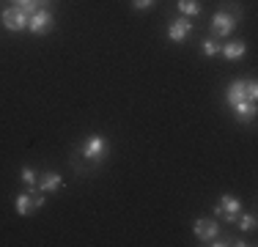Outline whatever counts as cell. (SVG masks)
I'll list each match as a JSON object with an SVG mask.
<instances>
[{
    "mask_svg": "<svg viewBox=\"0 0 258 247\" xmlns=\"http://www.w3.org/2000/svg\"><path fill=\"white\" fill-rule=\"evenodd\" d=\"M63 187V176H60L58 170H44L39 178V190L41 193H55V190Z\"/></svg>",
    "mask_w": 258,
    "mask_h": 247,
    "instance_id": "9",
    "label": "cell"
},
{
    "mask_svg": "<svg viewBox=\"0 0 258 247\" xmlns=\"http://www.w3.org/2000/svg\"><path fill=\"white\" fill-rule=\"evenodd\" d=\"M233 222L239 225V231H253V228H255V214L247 212V214H242V217H236Z\"/></svg>",
    "mask_w": 258,
    "mask_h": 247,
    "instance_id": "14",
    "label": "cell"
},
{
    "mask_svg": "<svg viewBox=\"0 0 258 247\" xmlns=\"http://www.w3.org/2000/svg\"><path fill=\"white\" fill-rule=\"evenodd\" d=\"M157 0H132V9H138V11H146V9H151Z\"/></svg>",
    "mask_w": 258,
    "mask_h": 247,
    "instance_id": "17",
    "label": "cell"
},
{
    "mask_svg": "<svg viewBox=\"0 0 258 247\" xmlns=\"http://www.w3.org/2000/svg\"><path fill=\"white\" fill-rule=\"evenodd\" d=\"M233 115H236V118L242 121V124L253 121V115H255V102H250V99H244V102L233 104Z\"/></svg>",
    "mask_w": 258,
    "mask_h": 247,
    "instance_id": "11",
    "label": "cell"
},
{
    "mask_svg": "<svg viewBox=\"0 0 258 247\" xmlns=\"http://www.w3.org/2000/svg\"><path fill=\"white\" fill-rule=\"evenodd\" d=\"M192 231H195V236H198L201 242H209V239H214L220 233V225L214 220L198 217V220H195V225H192Z\"/></svg>",
    "mask_w": 258,
    "mask_h": 247,
    "instance_id": "8",
    "label": "cell"
},
{
    "mask_svg": "<svg viewBox=\"0 0 258 247\" xmlns=\"http://www.w3.org/2000/svg\"><path fill=\"white\" fill-rule=\"evenodd\" d=\"M47 198L41 193H20L17 195V214L20 217H30V214H36L41 206H44Z\"/></svg>",
    "mask_w": 258,
    "mask_h": 247,
    "instance_id": "2",
    "label": "cell"
},
{
    "mask_svg": "<svg viewBox=\"0 0 258 247\" xmlns=\"http://www.w3.org/2000/svg\"><path fill=\"white\" fill-rule=\"evenodd\" d=\"M50 28H52V14L47 9H39L33 17L28 20V30L33 36H44V33H50Z\"/></svg>",
    "mask_w": 258,
    "mask_h": 247,
    "instance_id": "6",
    "label": "cell"
},
{
    "mask_svg": "<svg viewBox=\"0 0 258 247\" xmlns=\"http://www.w3.org/2000/svg\"><path fill=\"white\" fill-rule=\"evenodd\" d=\"M25 3H30V0H14V6H20V9H22Z\"/></svg>",
    "mask_w": 258,
    "mask_h": 247,
    "instance_id": "19",
    "label": "cell"
},
{
    "mask_svg": "<svg viewBox=\"0 0 258 247\" xmlns=\"http://www.w3.org/2000/svg\"><path fill=\"white\" fill-rule=\"evenodd\" d=\"M225 99H228V104L233 107V104L244 102L247 99V91H244V80H233V83L228 85V91H225Z\"/></svg>",
    "mask_w": 258,
    "mask_h": 247,
    "instance_id": "10",
    "label": "cell"
},
{
    "mask_svg": "<svg viewBox=\"0 0 258 247\" xmlns=\"http://www.w3.org/2000/svg\"><path fill=\"white\" fill-rule=\"evenodd\" d=\"M239 212H242V203H239V198H233V195H223V198H220V203L214 206V214L223 217V220H228V222L236 220Z\"/></svg>",
    "mask_w": 258,
    "mask_h": 247,
    "instance_id": "4",
    "label": "cell"
},
{
    "mask_svg": "<svg viewBox=\"0 0 258 247\" xmlns=\"http://www.w3.org/2000/svg\"><path fill=\"white\" fill-rule=\"evenodd\" d=\"M36 176H39V173H36V168H30V165H25V168L20 170V178L28 184V187H36V184H39V178H36Z\"/></svg>",
    "mask_w": 258,
    "mask_h": 247,
    "instance_id": "15",
    "label": "cell"
},
{
    "mask_svg": "<svg viewBox=\"0 0 258 247\" xmlns=\"http://www.w3.org/2000/svg\"><path fill=\"white\" fill-rule=\"evenodd\" d=\"M239 17H242V6L233 3V0H225V3L214 11L212 25H209L212 39H225V36H231L239 25Z\"/></svg>",
    "mask_w": 258,
    "mask_h": 247,
    "instance_id": "1",
    "label": "cell"
},
{
    "mask_svg": "<svg viewBox=\"0 0 258 247\" xmlns=\"http://www.w3.org/2000/svg\"><path fill=\"white\" fill-rule=\"evenodd\" d=\"M181 17H198L201 14V0H179Z\"/></svg>",
    "mask_w": 258,
    "mask_h": 247,
    "instance_id": "13",
    "label": "cell"
},
{
    "mask_svg": "<svg viewBox=\"0 0 258 247\" xmlns=\"http://www.w3.org/2000/svg\"><path fill=\"white\" fill-rule=\"evenodd\" d=\"M80 154H83L85 159H91V162H99L104 154H107V140H104L102 135H91L83 143V148H80Z\"/></svg>",
    "mask_w": 258,
    "mask_h": 247,
    "instance_id": "3",
    "label": "cell"
},
{
    "mask_svg": "<svg viewBox=\"0 0 258 247\" xmlns=\"http://www.w3.org/2000/svg\"><path fill=\"white\" fill-rule=\"evenodd\" d=\"M204 55H206V58H214V55H220L217 39H206V41H204Z\"/></svg>",
    "mask_w": 258,
    "mask_h": 247,
    "instance_id": "16",
    "label": "cell"
},
{
    "mask_svg": "<svg viewBox=\"0 0 258 247\" xmlns=\"http://www.w3.org/2000/svg\"><path fill=\"white\" fill-rule=\"evenodd\" d=\"M220 52H223V58H228V60H239L244 52H247V47H244L242 41H228V44L220 47Z\"/></svg>",
    "mask_w": 258,
    "mask_h": 247,
    "instance_id": "12",
    "label": "cell"
},
{
    "mask_svg": "<svg viewBox=\"0 0 258 247\" xmlns=\"http://www.w3.org/2000/svg\"><path fill=\"white\" fill-rule=\"evenodd\" d=\"M206 244H212V247H225V244H233V239H228V236H214V239H209Z\"/></svg>",
    "mask_w": 258,
    "mask_h": 247,
    "instance_id": "18",
    "label": "cell"
},
{
    "mask_svg": "<svg viewBox=\"0 0 258 247\" xmlns=\"http://www.w3.org/2000/svg\"><path fill=\"white\" fill-rule=\"evenodd\" d=\"M189 33H192V22H189V17H179V20H173L168 25V39L176 41V44L187 41Z\"/></svg>",
    "mask_w": 258,
    "mask_h": 247,
    "instance_id": "7",
    "label": "cell"
},
{
    "mask_svg": "<svg viewBox=\"0 0 258 247\" xmlns=\"http://www.w3.org/2000/svg\"><path fill=\"white\" fill-rule=\"evenodd\" d=\"M3 25H6V30H11V33L25 30L28 28V14L20 9V6H11V9L3 11Z\"/></svg>",
    "mask_w": 258,
    "mask_h": 247,
    "instance_id": "5",
    "label": "cell"
}]
</instances>
